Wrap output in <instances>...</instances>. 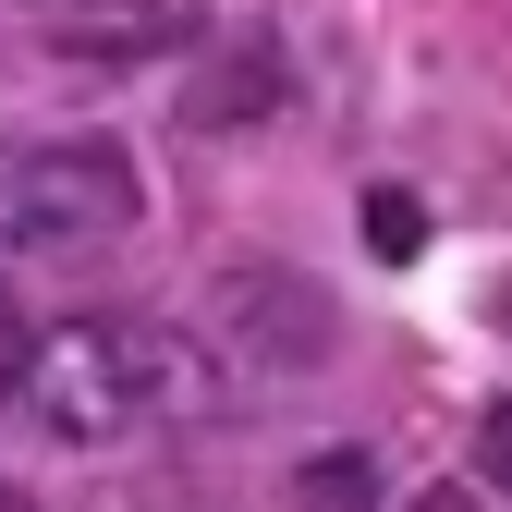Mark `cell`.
<instances>
[{
  "label": "cell",
  "mask_w": 512,
  "mask_h": 512,
  "mask_svg": "<svg viewBox=\"0 0 512 512\" xmlns=\"http://www.w3.org/2000/svg\"><path fill=\"white\" fill-rule=\"evenodd\" d=\"M208 354L171 330V317H61V330L37 342V378H25V403L49 439H74V452H110V439H147V427H183V415H208Z\"/></svg>",
  "instance_id": "1"
},
{
  "label": "cell",
  "mask_w": 512,
  "mask_h": 512,
  "mask_svg": "<svg viewBox=\"0 0 512 512\" xmlns=\"http://www.w3.org/2000/svg\"><path fill=\"white\" fill-rule=\"evenodd\" d=\"M147 183L110 135H49V147H0V244H61L86 256L110 232H135Z\"/></svg>",
  "instance_id": "2"
},
{
  "label": "cell",
  "mask_w": 512,
  "mask_h": 512,
  "mask_svg": "<svg viewBox=\"0 0 512 512\" xmlns=\"http://www.w3.org/2000/svg\"><path fill=\"white\" fill-rule=\"evenodd\" d=\"M208 330L256 378H317V366L342 354V305L317 293L305 269H281V256H244V269L208 281Z\"/></svg>",
  "instance_id": "3"
},
{
  "label": "cell",
  "mask_w": 512,
  "mask_h": 512,
  "mask_svg": "<svg viewBox=\"0 0 512 512\" xmlns=\"http://www.w3.org/2000/svg\"><path fill=\"white\" fill-rule=\"evenodd\" d=\"M196 25H208V0H61V13H49V49L86 61V74H122V61L196 49Z\"/></svg>",
  "instance_id": "4"
},
{
  "label": "cell",
  "mask_w": 512,
  "mask_h": 512,
  "mask_svg": "<svg viewBox=\"0 0 512 512\" xmlns=\"http://www.w3.org/2000/svg\"><path fill=\"white\" fill-rule=\"evenodd\" d=\"M281 110V49L269 37H232V49H208L196 74H183V122L196 135H244V122H269Z\"/></svg>",
  "instance_id": "5"
},
{
  "label": "cell",
  "mask_w": 512,
  "mask_h": 512,
  "mask_svg": "<svg viewBox=\"0 0 512 512\" xmlns=\"http://www.w3.org/2000/svg\"><path fill=\"white\" fill-rule=\"evenodd\" d=\"M293 512H378V452H305L293 464Z\"/></svg>",
  "instance_id": "6"
},
{
  "label": "cell",
  "mask_w": 512,
  "mask_h": 512,
  "mask_svg": "<svg viewBox=\"0 0 512 512\" xmlns=\"http://www.w3.org/2000/svg\"><path fill=\"white\" fill-rule=\"evenodd\" d=\"M37 342H49V330H37V317H25V293H13V281H0V403H13V391H25V378H37Z\"/></svg>",
  "instance_id": "7"
},
{
  "label": "cell",
  "mask_w": 512,
  "mask_h": 512,
  "mask_svg": "<svg viewBox=\"0 0 512 512\" xmlns=\"http://www.w3.org/2000/svg\"><path fill=\"white\" fill-rule=\"evenodd\" d=\"M366 232H378V256H415L427 244V208L415 196H366Z\"/></svg>",
  "instance_id": "8"
},
{
  "label": "cell",
  "mask_w": 512,
  "mask_h": 512,
  "mask_svg": "<svg viewBox=\"0 0 512 512\" xmlns=\"http://www.w3.org/2000/svg\"><path fill=\"white\" fill-rule=\"evenodd\" d=\"M476 488H500V500H512V403H488V415H476Z\"/></svg>",
  "instance_id": "9"
},
{
  "label": "cell",
  "mask_w": 512,
  "mask_h": 512,
  "mask_svg": "<svg viewBox=\"0 0 512 512\" xmlns=\"http://www.w3.org/2000/svg\"><path fill=\"white\" fill-rule=\"evenodd\" d=\"M415 512H476V500H464V488H427V500H415Z\"/></svg>",
  "instance_id": "10"
}]
</instances>
